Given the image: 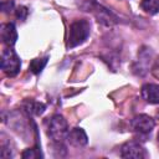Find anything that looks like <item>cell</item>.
<instances>
[{
  "mask_svg": "<svg viewBox=\"0 0 159 159\" xmlns=\"http://www.w3.org/2000/svg\"><path fill=\"white\" fill-rule=\"evenodd\" d=\"M46 106L42 102H37L34 99H26L22 102V111L29 116H40L45 112Z\"/></svg>",
  "mask_w": 159,
  "mask_h": 159,
  "instance_id": "cell-10",
  "label": "cell"
},
{
  "mask_svg": "<svg viewBox=\"0 0 159 159\" xmlns=\"http://www.w3.org/2000/svg\"><path fill=\"white\" fill-rule=\"evenodd\" d=\"M120 157L122 158H134V159H142V158H147V150L145 148L135 142V140H130L127 142L122 145L120 148Z\"/></svg>",
  "mask_w": 159,
  "mask_h": 159,
  "instance_id": "cell-6",
  "label": "cell"
},
{
  "mask_svg": "<svg viewBox=\"0 0 159 159\" xmlns=\"http://www.w3.org/2000/svg\"><path fill=\"white\" fill-rule=\"evenodd\" d=\"M1 9L4 12H10L14 9V1L12 0H4L1 2Z\"/></svg>",
  "mask_w": 159,
  "mask_h": 159,
  "instance_id": "cell-15",
  "label": "cell"
},
{
  "mask_svg": "<svg viewBox=\"0 0 159 159\" xmlns=\"http://www.w3.org/2000/svg\"><path fill=\"white\" fill-rule=\"evenodd\" d=\"M91 32V25L87 20L81 19L76 20L70 25V32H68V42L67 46L70 48H73L81 43H83Z\"/></svg>",
  "mask_w": 159,
  "mask_h": 159,
  "instance_id": "cell-1",
  "label": "cell"
},
{
  "mask_svg": "<svg viewBox=\"0 0 159 159\" xmlns=\"http://www.w3.org/2000/svg\"><path fill=\"white\" fill-rule=\"evenodd\" d=\"M67 140L70 142L71 145L73 147H77V148H81V147H84L87 143H88V138H87V134L86 132L82 129V128H73L68 132L67 134Z\"/></svg>",
  "mask_w": 159,
  "mask_h": 159,
  "instance_id": "cell-8",
  "label": "cell"
},
{
  "mask_svg": "<svg viewBox=\"0 0 159 159\" xmlns=\"http://www.w3.org/2000/svg\"><path fill=\"white\" fill-rule=\"evenodd\" d=\"M0 35H1V40H2L4 45L7 47H12L17 40V31H16L15 24L7 22V24L1 25Z\"/></svg>",
  "mask_w": 159,
  "mask_h": 159,
  "instance_id": "cell-7",
  "label": "cell"
},
{
  "mask_svg": "<svg viewBox=\"0 0 159 159\" xmlns=\"http://www.w3.org/2000/svg\"><path fill=\"white\" fill-rule=\"evenodd\" d=\"M157 142H158V145H159V132H158V135H157Z\"/></svg>",
  "mask_w": 159,
  "mask_h": 159,
  "instance_id": "cell-16",
  "label": "cell"
},
{
  "mask_svg": "<svg viewBox=\"0 0 159 159\" xmlns=\"http://www.w3.org/2000/svg\"><path fill=\"white\" fill-rule=\"evenodd\" d=\"M154 119L148 114H138L130 120V128L134 133L139 135L149 134L154 129Z\"/></svg>",
  "mask_w": 159,
  "mask_h": 159,
  "instance_id": "cell-5",
  "label": "cell"
},
{
  "mask_svg": "<svg viewBox=\"0 0 159 159\" xmlns=\"http://www.w3.org/2000/svg\"><path fill=\"white\" fill-rule=\"evenodd\" d=\"M140 7L149 15H155L159 12V0H142Z\"/></svg>",
  "mask_w": 159,
  "mask_h": 159,
  "instance_id": "cell-11",
  "label": "cell"
},
{
  "mask_svg": "<svg viewBox=\"0 0 159 159\" xmlns=\"http://www.w3.org/2000/svg\"><path fill=\"white\" fill-rule=\"evenodd\" d=\"M47 60L48 57H41V58H34L31 62H30V66H29V70L34 73V75H39L41 73V71L43 70V67L46 66L47 63Z\"/></svg>",
  "mask_w": 159,
  "mask_h": 159,
  "instance_id": "cell-12",
  "label": "cell"
},
{
  "mask_svg": "<svg viewBox=\"0 0 159 159\" xmlns=\"http://www.w3.org/2000/svg\"><path fill=\"white\" fill-rule=\"evenodd\" d=\"M27 14H29V11H27V9H26L25 6H20V7H17V10H16V16H17V19H20L21 21H25Z\"/></svg>",
  "mask_w": 159,
  "mask_h": 159,
  "instance_id": "cell-14",
  "label": "cell"
},
{
  "mask_svg": "<svg viewBox=\"0 0 159 159\" xmlns=\"http://www.w3.org/2000/svg\"><path fill=\"white\" fill-rule=\"evenodd\" d=\"M20 68L21 61L16 52L11 47L5 48L1 53V70L4 71V73L9 77H14L20 72Z\"/></svg>",
  "mask_w": 159,
  "mask_h": 159,
  "instance_id": "cell-3",
  "label": "cell"
},
{
  "mask_svg": "<svg viewBox=\"0 0 159 159\" xmlns=\"http://www.w3.org/2000/svg\"><path fill=\"white\" fill-rule=\"evenodd\" d=\"M157 116H158V117H159V111H158V113H157Z\"/></svg>",
  "mask_w": 159,
  "mask_h": 159,
  "instance_id": "cell-17",
  "label": "cell"
},
{
  "mask_svg": "<svg viewBox=\"0 0 159 159\" xmlns=\"http://www.w3.org/2000/svg\"><path fill=\"white\" fill-rule=\"evenodd\" d=\"M21 157L24 159H35V158H42V154H41L40 149H37V148H31V149L29 148L25 152H22Z\"/></svg>",
  "mask_w": 159,
  "mask_h": 159,
  "instance_id": "cell-13",
  "label": "cell"
},
{
  "mask_svg": "<svg viewBox=\"0 0 159 159\" xmlns=\"http://www.w3.org/2000/svg\"><path fill=\"white\" fill-rule=\"evenodd\" d=\"M87 4V10L86 11H92L94 14V16L97 17L98 22L106 25V26H111L113 24L117 22V17L106 7H103L102 5H99L98 2L91 0V1H86Z\"/></svg>",
  "mask_w": 159,
  "mask_h": 159,
  "instance_id": "cell-4",
  "label": "cell"
},
{
  "mask_svg": "<svg viewBox=\"0 0 159 159\" xmlns=\"http://www.w3.org/2000/svg\"><path fill=\"white\" fill-rule=\"evenodd\" d=\"M142 97L145 102L150 104H157L159 103V84L154 83H147L142 87Z\"/></svg>",
  "mask_w": 159,
  "mask_h": 159,
  "instance_id": "cell-9",
  "label": "cell"
},
{
  "mask_svg": "<svg viewBox=\"0 0 159 159\" xmlns=\"http://www.w3.org/2000/svg\"><path fill=\"white\" fill-rule=\"evenodd\" d=\"M68 132V124L63 116L55 114L51 117L47 125V135L52 139V142H63L67 139Z\"/></svg>",
  "mask_w": 159,
  "mask_h": 159,
  "instance_id": "cell-2",
  "label": "cell"
}]
</instances>
